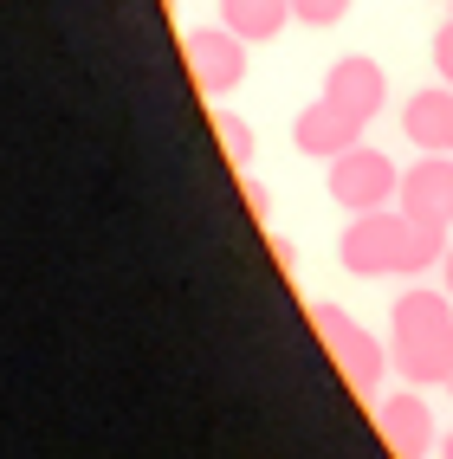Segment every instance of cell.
I'll list each match as a JSON object with an SVG mask.
<instances>
[{
  "mask_svg": "<svg viewBox=\"0 0 453 459\" xmlns=\"http://www.w3.org/2000/svg\"><path fill=\"white\" fill-rule=\"evenodd\" d=\"M447 394H453V376H447Z\"/></svg>",
  "mask_w": 453,
  "mask_h": 459,
  "instance_id": "obj_20",
  "label": "cell"
},
{
  "mask_svg": "<svg viewBox=\"0 0 453 459\" xmlns=\"http://www.w3.org/2000/svg\"><path fill=\"white\" fill-rule=\"evenodd\" d=\"M272 259H279V265H285V272H292V265H298V247H292V239H285V233H272Z\"/></svg>",
  "mask_w": 453,
  "mask_h": 459,
  "instance_id": "obj_16",
  "label": "cell"
},
{
  "mask_svg": "<svg viewBox=\"0 0 453 459\" xmlns=\"http://www.w3.org/2000/svg\"><path fill=\"white\" fill-rule=\"evenodd\" d=\"M440 291L453 298V247H447V259H440Z\"/></svg>",
  "mask_w": 453,
  "mask_h": 459,
  "instance_id": "obj_17",
  "label": "cell"
},
{
  "mask_svg": "<svg viewBox=\"0 0 453 459\" xmlns=\"http://www.w3.org/2000/svg\"><path fill=\"white\" fill-rule=\"evenodd\" d=\"M362 130H370V124H356L344 104L318 98V104H305L292 117V149H298V156H311V162H337L344 149L362 143Z\"/></svg>",
  "mask_w": 453,
  "mask_h": 459,
  "instance_id": "obj_7",
  "label": "cell"
},
{
  "mask_svg": "<svg viewBox=\"0 0 453 459\" xmlns=\"http://www.w3.org/2000/svg\"><path fill=\"white\" fill-rule=\"evenodd\" d=\"M181 52H188V78L195 91H207V98H227V91L247 84V39L233 33V26H195L188 39H181Z\"/></svg>",
  "mask_w": 453,
  "mask_h": 459,
  "instance_id": "obj_5",
  "label": "cell"
},
{
  "mask_svg": "<svg viewBox=\"0 0 453 459\" xmlns=\"http://www.w3.org/2000/svg\"><path fill=\"white\" fill-rule=\"evenodd\" d=\"M376 434H382V446L396 453V459H428V453H440V446H434V408L421 402L414 388H408V394H376Z\"/></svg>",
  "mask_w": 453,
  "mask_h": 459,
  "instance_id": "obj_8",
  "label": "cell"
},
{
  "mask_svg": "<svg viewBox=\"0 0 453 459\" xmlns=\"http://www.w3.org/2000/svg\"><path fill=\"white\" fill-rule=\"evenodd\" d=\"M311 330L324 336V350H330V362H337V376L362 394V402H376V394H382V369H396V362H388V350H382V336L362 330L344 304H311Z\"/></svg>",
  "mask_w": 453,
  "mask_h": 459,
  "instance_id": "obj_3",
  "label": "cell"
},
{
  "mask_svg": "<svg viewBox=\"0 0 453 459\" xmlns=\"http://www.w3.org/2000/svg\"><path fill=\"white\" fill-rule=\"evenodd\" d=\"M240 188H247V207H253L259 221H266V207H272V201H266V181H253V175H240Z\"/></svg>",
  "mask_w": 453,
  "mask_h": 459,
  "instance_id": "obj_15",
  "label": "cell"
},
{
  "mask_svg": "<svg viewBox=\"0 0 453 459\" xmlns=\"http://www.w3.org/2000/svg\"><path fill=\"white\" fill-rule=\"evenodd\" d=\"M440 459H453V427H447V434H440Z\"/></svg>",
  "mask_w": 453,
  "mask_h": 459,
  "instance_id": "obj_18",
  "label": "cell"
},
{
  "mask_svg": "<svg viewBox=\"0 0 453 459\" xmlns=\"http://www.w3.org/2000/svg\"><path fill=\"white\" fill-rule=\"evenodd\" d=\"M453 227H428L402 207H376V213H350V227L337 233V265L350 279H421L447 259Z\"/></svg>",
  "mask_w": 453,
  "mask_h": 459,
  "instance_id": "obj_1",
  "label": "cell"
},
{
  "mask_svg": "<svg viewBox=\"0 0 453 459\" xmlns=\"http://www.w3.org/2000/svg\"><path fill=\"white\" fill-rule=\"evenodd\" d=\"M214 143H221V156L240 169V175H247L253 169V124H247V117H233V110H214Z\"/></svg>",
  "mask_w": 453,
  "mask_h": 459,
  "instance_id": "obj_12",
  "label": "cell"
},
{
  "mask_svg": "<svg viewBox=\"0 0 453 459\" xmlns=\"http://www.w3.org/2000/svg\"><path fill=\"white\" fill-rule=\"evenodd\" d=\"M388 362L408 388H447L453 376V298L434 285H408L388 304Z\"/></svg>",
  "mask_w": 453,
  "mask_h": 459,
  "instance_id": "obj_2",
  "label": "cell"
},
{
  "mask_svg": "<svg viewBox=\"0 0 453 459\" xmlns=\"http://www.w3.org/2000/svg\"><path fill=\"white\" fill-rule=\"evenodd\" d=\"M350 13V0H292V20L298 26H318V33H324V26H337Z\"/></svg>",
  "mask_w": 453,
  "mask_h": 459,
  "instance_id": "obj_13",
  "label": "cell"
},
{
  "mask_svg": "<svg viewBox=\"0 0 453 459\" xmlns=\"http://www.w3.org/2000/svg\"><path fill=\"white\" fill-rule=\"evenodd\" d=\"M447 20H453V0H447Z\"/></svg>",
  "mask_w": 453,
  "mask_h": 459,
  "instance_id": "obj_19",
  "label": "cell"
},
{
  "mask_svg": "<svg viewBox=\"0 0 453 459\" xmlns=\"http://www.w3.org/2000/svg\"><path fill=\"white\" fill-rule=\"evenodd\" d=\"M434 72H440V84H453V20L434 33Z\"/></svg>",
  "mask_w": 453,
  "mask_h": 459,
  "instance_id": "obj_14",
  "label": "cell"
},
{
  "mask_svg": "<svg viewBox=\"0 0 453 459\" xmlns=\"http://www.w3.org/2000/svg\"><path fill=\"white\" fill-rule=\"evenodd\" d=\"M402 213L428 227H453V156H421L402 169V195H396Z\"/></svg>",
  "mask_w": 453,
  "mask_h": 459,
  "instance_id": "obj_9",
  "label": "cell"
},
{
  "mask_svg": "<svg viewBox=\"0 0 453 459\" xmlns=\"http://www.w3.org/2000/svg\"><path fill=\"white\" fill-rule=\"evenodd\" d=\"M324 195L337 201L344 213H376V207H396V195H402V169L388 162L382 149L356 143V149H344L337 162H324Z\"/></svg>",
  "mask_w": 453,
  "mask_h": 459,
  "instance_id": "obj_4",
  "label": "cell"
},
{
  "mask_svg": "<svg viewBox=\"0 0 453 459\" xmlns=\"http://www.w3.org/2000/svg\"><path fill=\"white\" fill-rule=\"evenodd\" d=\"M402 136L421 156H453V84H421L402 104Z\"/></svg>",
  "mask_w": 453,
  "mask_h": 459,
  "instance_id": "obj_10",
  "label": "cell"
},
{
  "mask_svg": "<svg viewBox=\"0 0 453 459\" xmlns=\"http://www.w3.org/2000/svg\"><path fill=\"white\" fill-rule=\"evenodd\" d=\"M318 98L344 104L356 124H376L382 104H388V72L376 65L370 52H344V58H330V72H324V91H318Z\"/></svg>",
  "mask_w": 453,
  "mask_h": 459,
  "instance_id": "obj_6",
  "label": "cell"
},
{
  "mask_svg": "<svg viewBox=\"0 0 453 459\" xmlns=\"http://www.w3.org/2000/svg\"><path fill=\"white\" fill-rule=\"evenodd\" d=\"M221 26H233L247 46H266L292 26V0H221Z\"/></svg>",
  "mask_w": 453,
  "mask_h": 459,
  "instance_id": "obj_11",
  "label": "cell"
}]
</instances>
